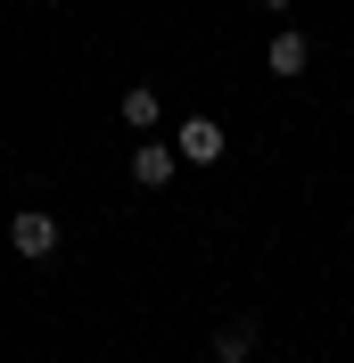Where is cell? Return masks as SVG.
Here are the masks:
<instances>
[{"instance_id": "obj_1", "label": "cell", "mask_w": 354, "mask_h": 363, "mask_svg": "<svg viewBox=\"0 0 354 363\" xmlns=\"http://www.w3.org/2000/svg\"><path fill=\"white\" fill-rule=\"evenodd\" d=\"M173 157H181V165H222V124H215V116H181Z\"/></svg>"}, {"instance_id": "obj_2", "label": "cell", "mask_w": 354, "mask_h": 363, "mask_svg": "<svg viewBox=\"0 0 354 363\" xmlns=\"http://www.w3.org/2000/svg\"><path fill=\"white\" fill-rule=\"evenodd\" d=\"M8 248H17V256H33V264H42V256H58V215L25 206L17 223H8Z\"/></svg>"}, {"instance_id": "obj_3", "label": "cell", "mask_w": 354, "mask_h": 363, "mask_svg": "<svg viewBox=\"0 0 354 363\" xmlns=\"http://www.w3.org/2000/svg\"><path fill=\"white\" fill-rule=\"evenodd\" d=\"M256 339H264V322L239 314V322H222V330H215V347H206V355H215V363H247V355H256Z\"/></svg>"}, {"instance_id": "obj_4", "label": "cell", "mask_w": 354, "mask_h": 363, "mask_svg": "<svg viewBox=\"0 0 354 363\" xmlns=\"http://www.w3.org/2000/svg\"><path fill=\"white\" fill-rule=\"evenodd\" d=\"M173 174H181V157L165 149V140H140V149H132V182H140V190H165Z\"/></svg>"}, {"instance_id": "obj_5", "label": "cell", "mask_w": 354, "mask_h": 363, "mask_svg": "<svg viewBox=\"0 0 354 363\" xmlns=\"http://www.w3.org/2000/svg\"><path fill=\"white\" fill-rule=\"evenodd\" d=\"M305 58H313V42L297 33V25H280V33H272V50H264V67L280 74V83H288V74H305Z\"/></svg>"}, {"instance_id": "obj_6", "label": "cell", "mask_w": 354, "mask_h": 363, "mask_svg": "<svg viewBox=\"0 0 354 363\" xmlns=\"http://www.w3.org/2000/svg\"><path fill=\"white\" fill-rule=\"evenodd\" d=\"M115 108H124V124H132V133H149V124H156V91H140V83H132Z\"/></svg>"}, {"instance_id": "obj_7", "label": "cell", "mask_w": 354, "mask_h": 363, "mask_svg": "<svg viewBox=\"0 0 354 363\" xmlns=\"http://www.w3.org/2000/svg\"><path fill=\"white\" fill-rule=\"evenodd\" d=\"M264 9H288V0H264Z\"/></svg>"}]
</instances>
